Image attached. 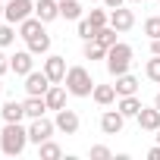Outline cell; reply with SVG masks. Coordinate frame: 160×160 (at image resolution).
Returning <instances> with one entry per match:
<instances>
[{
  "label": "cell",
  "mask_w": 160,
  "mask_h": 160,
  "mask_svg": "<svg viewBox=\"0 0 160 160\" xmlns=\"http://www.w3.org/2000/svg\"><path fill=\"white\" fill-rule=\"evenodd\" d=\"M122 126H126V116L119 110H104V116H101V132L104 135H119Z\"/></svg>",
  "instance_id": "obj_10"
},
{
  "label": "cell",
  "mask_w": 160,
  "mask_h": 160,
  "mask_svg": "<svg viewBox=\"0 0 160 160\" xmlns=\"http://www.w3.org/2000/svg\"><path fill=\"white\" fill-rule=\"evenodd\" d=\"M25 44H28V50H32L35 57H47V53H50V35H47V32H41V35L28 38Z\"/></svg>",
  "instance_id": "obj_19"
},
{
  "label": "cell",
  "mask_w": 160,
  "mask_h": 160,
  "mask_svg": "<svg viewBox=\"0 0 160 160\" xmlns=\"http://www.w3.org/2000/svg\"><path fill=\"white\" fill-rule=\"evenodd\" d=\"M7 72H10V57L0 50V75H7Z\"/></svg>",
  "instance_id": "obj_32"
},
{
  "label": "cell",
  "mask_w": 160,
  "mask_h": 160,
  "mask_svg": "<svg viewBox=\"0 0 160 160\" xmlns=\"http://www.w3.org/2000/svg\"><path fill=\"white\" fill-rule=\"evenodd\" d=\"M85 60H107V47L98 44V41H85Z\"/></svg>",
  "instance_id": "obj_24"
},
{
  "label": "cell",
  "mask_w": 160,
  "mask_h": 160,
  "mask_svg": "<svg viewBox=\"0 0 160 160\" xmlns=\"http://www.w3.org/2000/svg\"><path fill=\"white\" fill-rule=\"evenodd\" d=\"M88 3H101V0H88Z\"/></svg>",
  "instance_id": "obj_40"
},
{
  "label": "cell",
  "mask_w": 160,
  "mask_h": 160,
  "mask_svg": "<svg viewBox=\"0 0 160 160\" xmlns=\"http://www.w3.org/2000/svg\"><path fill=\"white\" fill-rule=\"evenodd\" d=\"M129 3H144V0H129Z\"/></svg>",
  "instance_id": "obj_38"
},
{
  "label": "cell",
  "mask_w": 160,
  "mask_h": 160,
  "mask_svg": "<svg viewBox=\"0 0 160 160\" xmlns=\"http://www.w3.org/2000/svg\"><path fill=\"white\" fill-rule=\"evenodd\" d=\"M113 88H116L119 98H122V94H135V91H138V78L129 75V72H122V75H116V85H113Z\"/></svg>",
  "instance_id": "obj_22"
},
{
  "label": "cell",
  "mask_w": 160,
  "mask_h": 160,
  "mask_svg": "<svg viewBox=\"0 0 160 160\" xmlns=\"http://www.w3.org/2000/svg\"><path fill=\"white\" fill-rule=\"evenodd\" d=\"M113 154H110V148L107 144H94L91 148V160H110Z\"/></svg>",
  "instance_id": "obj_31"
},
{
  "label": "cell",
  "mask_w": 160,
  "mask_h": 160,
  "mask_svg": "<svg viewBox=\"0 0 160 160\" xmlns=\"http://www.w3.org/2000/svg\"><path fill=\"white\" fill-rule=\"evenodd\" d=\"M157 144H160V129H157Z\"/></svg>",
  "instance_id": "obj_39"
},
{
  "label": "cell",
  "mask_w": 160,
  "mask_h": 160,
  "mask_svg": "<svg viewBox=\"0 0 160 160\" xmlns=\"http://www.w3.org/2000/svg\"><path fill=\"white\" fill-rule=\"evenodd\" d=\"M135 119H138V129L141 132H157L160 129V110L157 107H141Z\"/></svg>",
  "instance_id": "obj_12"
},
{
  "label": "cell",
  "mask_w": 160,
  "mask_h": 160,
  "mask_svg": "<svg viewBox=\"0 0 160 160\" xmlns=\"http://www.w3.org/2000/svg\"><path fill=\"white\" fill-rule=\"evenodd\" d=\"M66 94H69V91H66V85H60V82H57V85H50V88H47L44 101H47V107L57 113V110H63V107H66Z\"/></svg>",
  "instance_id": "obj_14"
},
{
  "label": "cell",
  "mask_w": 160,
  "mask_h": 160,
  "mask_svg": "<svg viewBox=\"0 0 160 160\" xmlns=\"http://www.w3.org/2000/svg\"><path fill=\"white\" fill-rule=\"evenodd\" d=\"M141 107H144V104H141L135 94H122V98L116 101V110H119L126 119H129V116H138V110H141Z\"/></svg>",
  "instance_id": "obj_18"
},
{
  "label": "cell",
  "mask_w": 160,
  "mask_h": 160,
  "mask_svg": "<svg viewBox=\"0 0 160 160\" xmlns=\"http://www.w3.org/2000/svg\"><path fill=\"white\" fill-rule=\"evenodd\" d=\"M35 16L44 25L53 22V19H60V0H38V3H35Z\"/></svg>",
  "instance_id": "obj_13"
},
{
  "label": "cell",
  "mask_w": 160,
  "mask_h": 160,
  "mask_svg": "<svg viewBox=\"0 0 160 160\" xmlns=\"http://www.w3.org/2000/svg\"><path fill=\"white\" fill-rule=\"evenodd\" d=\"M144 35L154 41V38H160V16H148L144 19Z\"/></svg>",
  "instance_id": "obj_30"
},
{
  "label": "cell",
  "mask_w": 160,
  "mask_h": 160,
  "mask_svg": "<svg viewBox=\"0 0 160 160\" xmlns=\"http://www.w3.org/2000/svg\"><path fill=\"white\" fill-rule=\"evenodd\" d=\"M91 98H94V104H101V107H110V104H113L119 94H116V88H113V85H94Z\"/></svg>",
  "instance_id": "obj_20"
},
{
  "label": "cell",
  "mask_w": 160,
  "mask_h": 160,
  "mask_svg": "<svg viewBox=\"0 0 160 160\" xmlns=\"http://www.w3.org/2000/svg\"><path fill=\"white\" fill-rule=\"evenodd\" d=\"M32 69H35V53H32L28 47H25V50H16V53L10 57V72H16V75L25 78Z\"/></svg>",
  "instance_id": "obj_6"
},
{
  "label": "cell",
  "mask_w": 160,
  "mask_h": 160,
  "mask_svg": "<svg viewBox=\"0 0 160 160\" xmlns=\"http://www.w3.org/2000/svg\"><path fill=\"white\" fill-rule=\"evenodd\" d=\"M57 132H63V135H75L78 132V113L75 110H69V107H63V110H57Z\"/></svg>",
  "instance_id": "obj_9"
},
{
  "label": "cell",
  "mask_w": 160,
  "mask_h": 160,
  "mask_svg": "<svg viewBox=\"0 0 160 160\" xmlns=\"http://www.w3.org/2000/svg\"><path fill=\"white\" fill-rule=\"evenodd\" d=\"M88 19H91V25L104 28V25H110V10H91V13H88Z\"/></svg>",
  "instance_id": "obj_29"
},
{
  "label": "cell",
  "mask_w": 160,
  "mask_h": 160,
  "mask_svg": "<svg viewBox=\"0 0 160 160\" xmlns=\"http://www.w3.org/2000/svg\"><path fill=\"white\" fill-rule=\"evenodd\" d=\"M38 157H41V160H57V157H63V148H60L57 141L47 138V141L38 144Z\"/></svg>",
  "instance_id": "obj_23"
},
{
  "label": "cell",
  "mask_w": 160,
  "mask_h": 160,
  "mask_svg": "<svg viewBox=\"0 0 160 160\" xmlns=\"http://www.w3.org/2000/svg\"><path fill=\"white\" fill-rule=\"evenodd\" d=\"M28 144V129L22 122H3V132H0V151L7 157H19Z\"/></svg>",
  "instance_id": "obj_1"
},
{
  "label": "cell",
  "mask_w": 160,
  "mask_h": 160,
  "mask_svg": "<svg viewBox=\"0 0 160 160\" xmlns=\"http://www.w3.org/2000/svg\"><path fill=\"white\" fill-rule=\"evenodd\" d=\"M116 35H119V32H116V28H113V25H104V28H101V32H98V38H94V41H98V44H104V47H113V44H116V41H119V38H116Z\"/></svg>",
  "instance_id": "obj_27"
},
{
  "label": "cell",
  "mask_w": 160,
  "mask_h": 160,
  "mask_svg": "<svg viewBox=\"0 0 160 160\" xmlns=\"http://www.w3.org/2000/svg\"><path fill=\"white\" fill-rule=\"evenodd\" d=\"M22 104H25V116H28V119H38V116H44V113L50 110V107H47V101H44V98H38V94H28Z\"/></svg>",
  "instance_id": "obj_17"
},
{
  "label": "cell",
  "mask_w": 160,
  "mask_h": 160,
  "mask_svg": "<svg viewBox=\"0 0 160 160\" xmlns=\"http://www.w3.org/2000/svg\"><path fill=\"white\" fill-rule=\"evenodd\" d=\"M110 25L122 35V32H129V28L135 25V13L126 10V7H116V10H110Z\"/></svg>",
  "instance_id": "obj_11"
},
{
  "label": "cell",
  "mask_w": 160,
  "mask_h": 160,
  "mask_svg": "<svg viewBox=\"0 0 160 160\" xmlns=\"http://www.w3.org/2000/svg\"><path fill=\"white\" fill-rule=\"evenodd\" d=\"M3 10H7V3H3V0H0V19H3Z\"/></svg>",
  "instance_id": "obj_37"
},
{
  "label": "cell",
  "mask_w": 160,
  "mask_h": 160,
  "mask_svg": "<svg viewBox=\"0 0 160 160\" xmlns=\"http://www.w3.org/2000/svg\"><path fill=\"white\" fill-rule=\"evenodd\" d=\"M101 3H104L107 10H116V7H122V3H126V0H101Z\"/></svg>",
  "instance_id": "obj_33"
},
{
  "label": "cell",
  "mask_w": 160,
  "mask_h": 160,
  "mask_svg": "<svg viewBox=\"0 0 160 160\" xmlns=\"http://www.w3.org/2000/svg\"><path fill=\"white\" fill-rule=\"evenodd\" d=\"M0 98H3V85H0Z\"/></svg>",
  "instance_id": "obj_41"
},
{
  "label": "cell",
  "mask_w": 160,
  "mask_h": 160,
  "mask_svg": "<svg viewBox=\"0 0 160 160\" xmlns=\"http://www.w3.org/2000/svg\"><path fill=\"white\" fill-rule=\"evenodd\" d=\"M0 116H3V122H22L25 119V104L22 101H7Z\"/></svg>",
  "instance_id": "obj_15"
},
{
  "label": "cell",
  "mask_w": 160,
  "mask_h": 160,
  "mask_svg": "<svg viewBox=\"0 0 160 160\" xmlns=\"http://www.w3.org/2000/svg\"><path fill=\"white\" fill-rule=\"evenodd\" d=\"M50 85H53V82L47 78V72H44V69H41V72H35V69H32V72L25 75V91H28V94H38V98H44Z\"/></svg>",
  "instance_id": "obj_8"
},
{
  "label": "cell",
  "mask_w": 160,
  "mask_h": 160,
  "mask_svg": "<svg viewBox=\"0 0 160 160\" xmlns=\"http://www.w3.org/2000/svg\"><path fill=\"white\" fill-rule=\"evenodd\" d=\"M148 160H160V144H157V148H151V151H148Z\"/></svg>",
  "instance_id": "obj_34"
},
{
  "label": "cell",
  "mask_w": 160,
  "mask_h": 160,
  "mask_svg": "<svg viewBox=\"0 0 160 160\" xmlns=\"http://www.w3.org/2000/svg\"><path fill=\"white\" fill-rule=\"evenodd\" d=\"M44 72H47V78L57 85V82H63L66 78V57H57V53H47L44 57V66H41Z\"/></svg>",
  "instance_id": "obj_7"
},
{
  "label": "cell",
  "mask_w": 160,
  "mask_h": 160,
  "mask_svg": "<svg viewBox=\"0 0 160 160\" xmlns=\"http://www.w3.org/2000/svg\"><path fill=\"white\" fill-rule=\"evenodd\" d=\"M28 16H35V3H32V0H7V10H3V19L7 22L19 25Z\"/></svg>",
  "instance_id": "obj_4"
},
{
  "label": "cell",
  "mask_w": 160,
  "mask_h": 160,
  "mask_svg": "<svg viewBox=\"0 0 160 160\" xmlns=\"http://www.w3.org/2000/svg\"><path fill=\"white\" fill-rule=\"evenodd\" d=\"M16 28H19V38H22V41H28V38H35V35H41V32H44V22H41L38 16H28V19H22Z\"/></svg>",
  "instance_id": "obj_16"
},
{
  "label": "cell",
  "mask_w": 160,
  "mask_h": 160,
  "mask_svg": "<svg viewBox=\"0 0 160 160\" xmlns=\"http://www.w3.org/2000/svg\"><path fill=\"white\" fill-rule=\"evenodd\" d=\"M53 132H57V122L47 119V116H38V119H32V126H28V141L41 144V141H47Z\"/></svg>",
  "instance_id": "obj_5"
},
{
  "label": "cell",
  "mask_w": 160,
  "mask_h": 160,
  "mask_svg": "<svg viewBox=\"0 0 160 160\" xmlns=\"http://www.w3.org/2000/svg\"><path fill=\"white\" fill-rule=\"evenodd\" d=\"M154 107H157V110H160V91H157V98H154Z\"/></svg>",
  "instance_id": "obj_36"
},
{
  "label": "cell",
  "mask_w": 160,
  "mask_h": 160,
  "mask_svg": "<svg viewBox=\"0 0 160 160\" xmlns=\"http://www.w3.org/2000/svg\"><path fill=\"white\" fill-rule=\"evenodd\" d=\"M98 25H91V19L85 16V19H78V38H82V41H94L98 38Z\"/></svg>",
  "instance_id": "obj_26"
},
{
  "label": "cell",
  "mask_w": 160,
  "mask_h": 160,
  "mask_svg": "<svg viewBox=\"0 0 160 160\" xmlns=\"http://www.w3.org/2000/svg\"><path fill=\"white\" fill-rule=\"evenodd\" d=\"M129 66H132V47H129V44L116 41L113 47H107V72H110L113 78L122 75V72H129Z\"/></svg>",
  "instance_id": "obj_3"
},
{
  "label": "cell",
  "mask_w": 160,
  "mask_h": 160,
  "mask_svg": "<svg viewBox=\"0 0 160 160\" xmlns=\"http://www.w3.org/2000/svg\"><path fill=\"white\" fill-rule=\"evenodd\" d=\"M16 38H19V28H16L13 22H3V25H0V47H10Z\"/></svg>",
  "instance_id": "obj_25"
},
{
  "label": "cell",
  "mask_w": 160,
  "mask_h": 160,
  "mask_svg": "<svg viewBox=\"0 0 160 160\" xmlns=\"http://www.w3.org/2000/svg\"><path fill=\"white\" fill-rule=\"evenodd\" d=\"M60 19L78 22L82 19V3H78V0H60Z\"/></svg>",
  "instance_id": "obj_21"
},
{
  "label": "cell",
  "mask_w": 160,
  "mask_h": 160,
  "mask_svg": "<svg viewBox=\"0 0 160 160\" xmlns=\"http://www.w3.org/2000/svg\"><path fill=\"white\" fill-rule=\"evenodd\" d=\"M144 75L151 78V82H160V57L151 53V60H148V66H144Z\"/></svg>",
  "instance_id": "obj_28"
},
{
  "label": "cell",
  "mask_w": 160,
  "mask_h": 160,
  "mask_svg": "<svg viewBox=\"0 0 160 160\" xmlns=\"http://www.w3.org/2000/svg\"><path fill=\"white\" fill-rule=\"evenodd\" d=\"M63 82H66V91H69L72 98H91V91H94V85H98L85 66H69Z\"/></svg>",
  "instance_id": "obj_2"
},
{
  "label": "cell",
  "mask_w": 160,
  "mask_h": 160,
  "mask_svg": "<svg viewBox=\"0 0 160 160\" xmlns=\"http://www.w3.org/2000/svg\"><path fill=\"white\" fill-rule=\"evenodd\" d=\"M151 53H154V57H160V38H154V41H151Z\"/></svg>",
  "instance_id": "obj_35"
}]
</instances>
